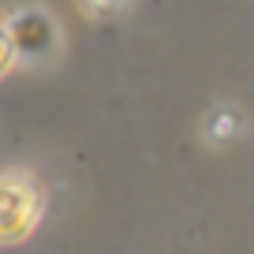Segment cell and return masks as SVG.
<instances>
[{"mask_svg": "<svg viewBox=\"0 0 254 254\" xmlns=\"http://www.w3.org/2000/svg\"><path fill=\"white\" fill-rule=\"evenodd\" d=\"M34 190L23 176H0V239H11L30 228Z\"/></svg>", "mask_w": 254, "mask_h": 254, "instance_id": "1", "label": "cell"}]
</instances>
